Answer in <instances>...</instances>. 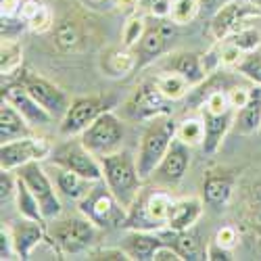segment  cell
I'll use <instances>...</instances> for the list:
<instances>
[{
  "label": "cell",
  "mask_w": 261,
  "mask_h": 261,
  "mask_svg": "<svg viewBox=\"0 0 261 261\" xmlns=\"http://www.w3.org/2000/svg\"><path fill=\"white\" fill-rule=\"evenodd\" d=\"M102 165V180L111 188V192L117 197V201L129 209L138 199L142 190V176L138 171L136 157H132L129 150H115L111 155L100 157Z\"/></svg>",
  "instance_id": "obj_1"
},
{
  "label": "cell",
  "mask_w": 261,
  "mask_h": 261,
  "mask_svg": "<svg viewBox=\"0 0 261 261\" xmlns=\"http://www.w3.org/2000/svg\"><path fill=\"white\" fill-rule=\"evenodd\" d=\"M98 226L88 220L86 215H69V217H55L48 228V241L57 249L61 257H73L92 251L98 241Z\"/></svg>",
  "instance_id": "obj_2"
},
{
  "label": "cell",
  "mask_w": 261,
  "mask_h": 261,
  "mask_svg": "<svg viewBox=\"0 0 261 261\" xmlns=\"http://www.w3.org/2000/svg\"><path fill=\"white\" fill-rule=\"evenodd\" d=\"M176 134H178V121L171 115H161V117H155V119L148 121V127L142 134L138 157H136L142 180L153 176V171L157 169V165L165 157L167 148L171 146Z\"/></svg>",
  "instance_id": "obj_3"
},
{
  "label": "cell",
  "mask_w": 261,
  "mask_h": 261,
  "mask_svg": "<svg viewBox=\"0 0 261 261\" xmlns=\"http://www.w3.org/2000/svg\"><path fill=\"white\" fill-rule=\"evenodd\" d=\"M77 211L92 220L100 230L123 228L127 220V209L117 201V197L105 184V180L94 182L84 199L77 201Z\"/></svg>",
  "instance_id": "obj_4"
},
{
  "label": "cell",
  "mask_w": 261,
  "mask_h": 261,
  "mask_svg": "<svg viewBox=\"0 0 261 261\" xmlns=\"http://www.w3.org/2000/svg\"><path fill=\"white\" fill-rule=\"evenodd\" d=\"M173 199L163 190H146L142 188L134 205L127 209V230H146V232H157L167 226V217L171 209Z\"/></svg>",
  "instance_id": "obj_5"
},
{
  "label": "cell",
  "mask_w": 261,
  "mask_h": 261,
  "mask_svg": "<svg viewBox=\"0 0 261 261\" xmlns=\"http://www.w3.org/2000/svg\"><path fill=\"white\" fill-rule=\"evenodd\" d=\"M80 140L98 159L121 148L123 123L113 111H105L80 134Z\"/></svg>",
  "instance_id": "obj_6"
},
{
  "label": "cell",
  "mask_w": 261,
  "mask_h": 261,
  "mask_svg": "<svg viewBox=\"0 0 261 261\" xmlns=\"http://www.w3.org/2000/svg\"><path fill=\"white\" fill-rule=\"evenodd\" d=\"M50 159L55 165H61V167H67L80 176L88 178L92 182H98L102 180V165H100V159L96 155H92L88 148L84 146V142L80 138H73L69 136V140H65L61 146L53 148L50 153Z\"/></svg>",
  "instance_id": "obj_7"
},
{
  "label": "cell",
  "mask_w": 261,
  "mask_h": 261,
  "mask_svg": "<svg viewBox=\"0 0 261 261\" xmlns=\"http://www.w3.org/2000/svg\"><path fill=\"white\" fill-rule=\"evenodd\" d=\"M171 105L173 102L165 98L161 90L157 88L155 80H150V82H142L140 86H136V90L127 98L123 111L134 121H150L161 115H171L173 111Z\"/></svg>",
  "instance_id": "obj_8"
},
{
  "label": "cell",
  "mask_w": 261,
  "mask_h": 261,
  "mask_svg": "<svg viewBox=\"0 0 261 261\" xmlns=\"http://www.w3.org/2000/svg\"><path fill=\"white\" fill-rule=\"evenodd\" d=\"M17 176L23 180L30 190L36 194V199L40 203V209L44 213L46 222H53L55 217L61 215V201H59V194H57V186L53 182V178L46 173V169L40 165V161H32L25 163L17 169Z\"/></svg>",
  "instance_id": "obj_9"
},
{
  "label": "cell",
  "mask_w": 261,
  "mask_h": 261,
  "mask_svg": "<svg viewBox=\"0 0 261 261\" xmlns=\"http://www.w3.org/2000/svg\"><path fill=\"white\" fill-rule=\"evenodd\" d=\"M261 15V7L253 0H230L211 19V36L213 40L222 42L232 34L249 25L251 19Z\"/></svg>",
  "instance_id": "obj_10"
},
{
  "label": "cell",
  "mask_w": 261,
  "mask_h": 261,
  "mask_svg": "<svg viewBox=\"0 0 261 261\" xmlns=\"http://www.w3.org/2000/svg\"><path fill=\"white\" fill-rule=\"evenodd\" d=\"M109 111V102L102 96H77L71 100L67 113L61 117V136H80L98 115Z\"/></svg>",
  "instance_id": "obj_11"
},
{
  "label": "cell",
  "mask_w": 261,
  "mask_h": 261,
  "mask_svg": "<svg viewBox=\"0 0 261 261\" xmlns=\"http://www.w3.org/2000/svg\"><path fill=\"white\" fill-rule=\"evenodd\" d=\"M50 153H53V144L46 138L25 136L19 140H11V142H5L3 148H0V167L15 171L25 163L50 157Z\"/></svg>",
  "instance_id": "obj_12"
},
{
  "label": "cell",
  "mask_w": 261,
  "mask_h": 261,
  "mask_svg": "<svg viewBox=\"0 0 261 261\" xmlns=\"http://www.w3.org/2000/svg\"><path fill=\"white\" fill-rule=\"evenodd\" d=\"M19 82L25 86V90H28L42 107H44L55 119H59V117H63L65 113H67L71 100H69V96L65 94L57 84L48 82L46 77H42V75H38V73L23 71V69H21Z\"/></svg>",
  "instance_id": "obj_13"
},
{
  "label": "cell",
  "mask_w": 261,
  "mask_h": 261,
  "mask_svg": "<svg viewBox=\"0 0 261 261\" xmlns=\"http://www.w3.org/2000/svg\"><path fill=\"white\" fill-rule=\"evenodd\" d=\"M3 98L15 105L17 111L28 119L30 125H48L55 121V117L25 90V86L21 82H9L7 86H3Z\"/></svg>",
  "instance_id": "obj_14"
},
{
  "label": "cell",
  "mask_w": 261,
  "mask_h": 261,
  "mask_svg": "<svg viewBox=\"0 0 261 261\" xmlns=\"http://www.w3.org/2000/svg\"><path fill=\"white\" fill-rule=\"evenodd\" d=\"M190 150H192V146L184 144L180 138H173L165 157L153 171V176L163 184H178L186 176V171L190 167V157H192Z\"/></svg>",
  "instance_id": "obj_15"
},
{
  "label": "cell",
  "mask_w": 261,
  "mask_h": 261,
  "mask_svg": "<svg viewBox=\"0 0 261 261\" xmlns=\"http://www.w3.org/2000/svg\"><path fill=\"white\" fill-rule=\"evenodd\" d=\"M171 21L159 19L157 23H150L142 36V40L136 44V57H138V69H144L146 65L155 63L167 48V40L171 36Z\"/></svg>",
  "instance_id": "obj_16"
},
{
  "label": "cell",
  "mask_w": 261,
  "mask_h": 261,
  "mask_svg": "<svg viewBox=\"0 0 261 261\" xmlns=\"http://www.w3.org/2000/svg\"><path fill=\"white\" fill-rule=\"evenodd\" d=\"M9 232L13 236V245H15V251H17L19 259H30L32 251L46 238L44 222L28 220V217H23L21 222H15L9 228Z\"/></svg>",
  "instance_id": "obj_17"
},
{
  "label": "cell",
  "mask_w": 261,
  "mask_h": 261,
  "mask_svg": "<svg viewBox=\"0 0 261 261\" xmlns=\"http://www.w3.org/2000/svg\"><path fill=\"white\" fill-rule=\"evenodd\" d=\"M163 236L159 232L146 230H129L121 243V249L134 261H153L155 251L163 245Z\"/></svg>",
  "instance_id": "obj_18"
},
{
  "label": "cell",
  "mask_w": 261,
  "mask_h": 261,
  "mask_svg": "<svg viewBox=\"0 0 261 261\" xmlns=\"http://www.w3.org/2000/svg\"><path fill=\"white\" fill-rule=\"evenodd\" d=\"M163 71H176L184 75L192 84V88L207 80V71L203 67V57L197 53H188V50L171 53L163 63Z\"/></svg>",
  "instance_id": "obj_19"
},
{
  "label": "cell",
  "mask_w": 261,
  "mask_h": 261,
  "mask_svg": "<svg viewBox=\"0 0 261 261\" xmlns=\"http://www.w3.org/2000/svg\"><path fill=\"white\" fill-rule=\"evenodd\" d=\"M203 119H205V140H203V150L207 155L217 153V148L222 146L226 134L230 132V127L234 125V115L236 111L230 109L226 113H207L201 111Z\"/></svg>",
  "instance_id": "obj_20"
},
{
  "label": "cell",
  "mask_w": 261,
  "mask_h": 261,
  "mask_svg": "<svg viewBox=\"0 0 261 261\" xmlns=\"http://www.w3.org/2000/svg\"><path fill=\"white\" fill-rule=\"evenodd\" d=\"M100 69L109 77H125L138 69V57L136 50L127 46H113L107 48L100 57Z\"/></svg>",
  "instance_id": "obj_21"
},
{
  "label": "cell",
  "mask_w": 261,
  "mask_h": 261,
  "mask_svg": "<svg viewBox=\"0 0 261 261\" xmlns=\"http://www.w3.org/2000/svg\"><path fill=\"white\" fill-rule=\"evenodd\" d=\"M163 241L167 245H171L176 249L184 261H197V259H207V247H203L199 243V236L190 230H169V228H161L157 230Z\"/></svg>",
  "instance_id": "obj_22"
},
{
  "label": "cell",
  "mask_w": 261,
  "mask_h": 261,
  "mask_svg": "<svg viewBox=\"0 0 261 261\" xmlns=\"http://www.w3.org/2000/svg\"><path fill=\"white\" fill-rule=\"evenodd\" d=\"M203 199L199 197H188V199H178L171 203L167 226L169 230H190L194 224L199 222L203 215Z\"/></svg>",
  "instance_id": "obj_23"
},
{
  "label": "cell",
  "mask_w": 261,
  "mask_h": 261,
  "mask_svg": "<svg viewBox=\"0 0 261 261\" xmlns=\"http://www.w3.org/2000/svg\"><path fill=\"white\" fill-rule=\"evenodd\" d=\"M50 178H53L57 190H59L61 194H65L67 199H71V201L84 199L86 194H88V190L94 186L92 180L80 176V173H75V171H71V169H67V167L55 165V163H53V176H50Z\"/></svg>",
  "instance_id": "obj_24"
},
{
  "label": "cell",
  "mask_w": 261,
  "mask_h": 261,
  "mask_svg": "<svg viewBox=\"0 0 261 261\" xmlns=\"http://www.w3.org/2000/svg\"><path fill=\"white\" fill-rule=\"evenodd\" d=\"M25 136H32V125L17 111L15 105L3 98V105H0V140L5 144V142L19 140Z\"/></svg>",
  "instance_id": "obj_25"
},
{
  "label": "cell",
  "mask_w": 261,
  "mask_h": 261,
  "mask_svg": "<svg viewBox=\"0 0 261 261\" xmlns=\"http://www.w3.org/2000/svg\"><path fill=\"white\" fill-rule=\"evenodd\" d=\"M234 192V178L230 173H209L203 182V203L213 207V209H222Z\"/></svg>",
  "instance_id": "obj_26"
},
{
  "label": "cell",
  "mask_w": 261,
  "mask_h": 261,
  "mask_svg": "<svg viewBox=\"0 0 261 261\" xmlns=\"http://www.w3.org/2000/svg\"><path fill=\"white\" fill-rule=\"evenodd\" d=\"M234 127L241 136H253L261 132V88H251L249 102L234 115Z\"/></svg>",
  "instance_id": "obj_27"
},
{
  "label": "cell",
  "mask_w": 261,
  "mask_h": 261,
  "mask_svg": "<svg viewBox=\"0 0 261 261\" xmlns=\"http://www.w3.org/2000/svg\"><path fill=\"white\" fill-rule=\"evenodd\" d=\"M155 84H157V88L161 90V94L165 98H169L171 102H178V100L186 98L192 92V84L184 75H180L176 71H163L161 75L155 77Z\"/></svg>",
  "instance_id": "obj_28"
},
{
  "label": "cell",
  "mask_w": 261,
  "mask_h": 261,
  "mask_svg": "<svg viewBox=\"0 0 261 261\" xmlns=\"http://www.w3.org/2000/svg\"><path fill=\"white\" fill-rule=\"evenodd\" d=\"M19 17L28 23V30H32L36 34H44L55 28V19H53L50 9L40 3H32V0L23 3V9H21Z\"/></svg>",
  "instance_id": "obj_29"
},
{
  "label": "cell",
  "mask_w": 261,
  "mask_h": 261,
  "mask_svg": "<svg viewBox=\"0 0 261 261\" xmlns=\"http://www.w3.org/2000/svg\"><path fill=\"white\" fill-rule=\"evenodd\" d=\"M15 199H17V211L21 217H28V220H36V222H44L46 224V217L40 209V203L36 199V194L30 190V186L17 176V192H15Z\"/></svg>",
  "instance_id": "obj_30"
},
{
  "label": "cell",
  "mask_w": 261,
  "mask_h": 261,
  "mask_svg": "<svg viewBox=\"0 0 261 261\" xmlns=\"http://www.w3.org/2000/svg\"><path fill=\"white\" fill-rule=\"evenodd\" d=\"M55 44L61 53H73L82 44V30L73 19H63L55 28Z\"/></svg>",
  "instance_id": "obj_31"
},
{
  "label": "cell",
  "mask_w": 261,
  "mask_h": 261,
  "mask_svg": "<svg viewBox=\"0 0 261 261\" xmlns=\"http://www.w3.org/2000/svg\"><path fill=\"white\" fill-rule=\"evenodd\" d=\"M176 138H180L188 146H203V140H205V119H203V115L201 117H186V119L178 121Z\"/></svg>",
  "instance_id": "obj_32"
},
{
  "label": "cell",
  "mask_w": 261,
  "mask_h": 261,
  "mask_svg": "<svg viewBox=\"0 0 261 261\" xmlns=\"http://www.w3.org/2000/svg\"><path fill=\"white\" fill-rule=\"evenodd\" d=\"M201 13V0H173L167 19L173 25H188Z\"/></svg>",
  "instance_id": "obj_33"
},
{
  "label": "cell",
  "mask_w": 261,
  "mask_h": 261,
  "mask_svg": "<svg viewBox=\"0 0 261 261\" xmlns=\"http://www.w3.org/2000/svg\"><path fill=\"white\" fill-rule=\"evenodd\" d=\"M3 59H0V71H3V77H11L15 73H19L21 65H23V59H21V48L15 40H3V50H0Z\"/></svg>",
  "instance_id": "obj_34"
},
{
  "label": "cell",
  "mask_w": 261,
  "mask_h": 261,
  "mask_svg": "<svg viewBox=\"0 0 261 261\" xmlns=\"http://www.w3.org/2000/svg\"><path fill=\"white\" fill-rule=\"evenodd\" d=\"M146 28H148V23H146L144 17H140V15L127 17L123 32H121V44L127 46V48H136V44L142 40L144 32H146Z\"/></svg>",
  "instance_id": "obj_35"
},
{
  "label": "cell",
  "mask_w": 261,
  "mask_h": 261,
  "mask_svg": "<svg viewBox=\"0 0 261 261\" xmlns=\"http://www.w3.org/2000/svg\"><path fill=\"white\" fill-rule=\"evenodd\" d=\"M228 42H232V44L238 46L243 53H253V50H257L259 44H261V32L255 30L253 25H247V28H243V30H238L236 34H232V36L228 38Z\"/></svg>",
  "instance_id": "obj_36"
},
{
  "label": "cell",
  "mask_w": 261,
  "mask_h": 261,
  "mask_svg": "<svg viewBox=\"0 0 261 261\" xmlns=\"http://www.w3.org/2000/svg\"><path fill=\"white\" fill-rule=\"evenodd\" d=\"M236 69H238V73H243L253 84L261 86V53H257V50L247 53V57L241 61V65H238Z\"/></svg>",
  "instance_id": "obj_37"
},
{
  "label": "cell",
  "mask_w": 261,
  "mask_h": 261,
  "mask_svg": "<svg viewBox=\"0 0 261 261\" xmlns=\"http://www.w3.org/2000/svg\"><path fill=\"white\" fill-rule=\"evenodd\" d=\"M217 48H220V67H238L241 61L247 57V53H243L228 40L217 42Z\"/></svg>",
  "instance_id": "obj_38"
},
{
  "label": "cell",
  "mask_w": 261,
  "mask_h": 261,
  "mask_svg": "<svg viewBox=\"0 0 261 261\" xmlns=\"http://www.w3.org/2000/svg\"><path fill=\"white\" fill-rule=\"evenodd\" d=\"M86 257L92 261H127V253L121 247H102V249H92L86 253Z\"/></svg>",
  "instance_id": "obj_39"
},
{
  "label": "cell",
  "mask_w": 261,
  "mask_h": 261,
  "mask_svg": "<svg viewBox=\"0 0 261 261\" xmlns=\"http://www.w3.org/2000/svg\"><path fill=\"white\" fill-rule=\"evenodd\" d=\"M17 192V173H13L11 169H3L0 171V201H3V205L15 197Z\"/></svg>",
  "instance_id": "obj_40"
},
{
  "label": "cell",
  "mask_w": 261,
  "mask_h": 261,
  "mask_svg": "<svg viewBox=\"0 0 261 261\" xmlns=\"http://www.w3.org/2000/svg\"><path fill=\"white\" fill-rule=\"evenodd\" d=\"M213 241L220 245V247H224V249H228V251H232L236 245H238V230L234 228V226H222L220 230L215 232V238Z\"/></svg>",
  "instance_id": "obj_41"
},
{
  "label": "cell",
  "mask_w": 261,
  "mask_h": 261,
  "mask_svg": "<svg viewBox=\"0 0 261 261\" xmlns=\"http://www.w3.org/2000/svg\"><path fill=\"white\" fill-rule=\"evenodd\" d=\"M173 0H140V7L148 11L155 19H167Z\"/></svg>",
  "instance_id": "obj_42"
},
{
  "label": "cell",
  "mask_w": 261,
  "mask_h": 261,
  "mask_svg": "<svg viewBox=\"0 0 261 261\" xmlns=\"http://www.w3.org/2000/svg\"><path fill=\"white\" fill-rule=\"evenodd\" d=\"M228 98H230V105L234 111H238V109H243L249 98H251V88H243V86H234V88L228 90Z\"/></svg>",
  "instance_id": "obj_43"
},
{
  "label": "cell",
  "mask_w": 261,
  "mask_h": 261,
  "mask_svg": "<svg viewBox=\"0 0 261 261\" xmlns=\"http://www.w3.org/2000/svg\"><path fill=\"white\" fill-rule=\"evenodd\" d=\"M17 257V251H15V245H13V236L11 232L3 226L0 230V259H15Z\"/></svg>",
  "instance_id": "obj_44"
},
{
  "label": "cell",
  "mask_w": 261,
  "mask_h": 261,
  "mask_svg": "<svg viewBox=\"0 0 261 261\" xmlns=\"http://www.w3.org/2000/svg\"><path fill=\"white\" fill-rule=\"evenodd\" d=\"M153 261H184L182 259V255L173 249L171 245H167V243H163L157 251H155V257H153Z\"/></svg>",
  "instance_id": "obj_45"
},
{
  "label": "cell",
  "mask_w": 261,
  "mask_h": 261,
  "mask_svg": "<svg viewBox=\"0 0 261 261\" xmlns=\"http://www.w3.org/2000/svg\"><path fill=\"white\" fill-rule=\"evenodd\" d=\"M207 259H209V261H230V259H234V257H232V253H230L228 249L220 247V245L213 241L211 245H207Z\"/></svg>",
  "instance_id": "obj_46"
},
{
  "label": "cell",
  "mask_w": 261,
  "mask_h": 261,
  "mask_svg": "<svg viewBox=\"0 0 261 261\" xmlns=\"http://www.w3.org/2000/svg\"><path fill=\"white\" fill-rule=\"evenodd\" d=\"M23 9V0H3L0 3V13L3 17H19Z\"/></svg>",
  "instance_id": "obj_47"
},
{
  "label": "cell",
  "mask_w": 261,
  "mask_h": 261,
  "mask_svg": "<svg viewBox=\"0 0 261 261\" xmlns=\"http://www.w3.org/2000/svg\"><path fill=\"white\" fill-rule=\"evenodd\" d=\"M251 226L261 234V188L255 194V203L251 207Z\"/></svg>",
  "instance_id": "obj_48"
},
{
  "label": "cell",
  "mask_w": 261,
  "mask_h": 261,
  "mask_svg": "<svg viewBox=\"0 0 261 261\" xmlns=\"http://www.w3.org/2000/svg\"><path fill=\"white\" fill-rule=\"evenodd\" d=\"M226 3H230V0H201V11H205L209 15H215Z\"/></svg>",
  "instance_id": "obj_49"
},
{
  "label": "cell",
  "mask_w": 261,
  "mask_h": 261,
  "mask_svg": "<svg viewBox=\"0 0 261 261\" xmlns=\"http://www.w3.org/2000/svg\"><path fill=\"white\" fill-rule=\"evenodd\" d=\"M117 7L121 13L132 17V15H136V9L140 7V0H117Z\"/></svg>",
  "instance_id": "obj_50"
},
{
  "label": "cell",
  "mask_w": 261,
  "mask_h": 261,
  "mask_svg": "<svg viewBox=\"0 0 261 261\" xmlns=\"http://www.w3.org/2000/svg\"><path fill=\"white\" fill-rule=\"evenodd\" d=\"M82 3L86 5V7H90V9H107V5H109V0H82Z\"/></svg>",
  "instance_id": "obj_51"
}]
</instances>
